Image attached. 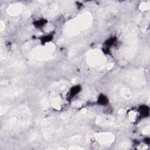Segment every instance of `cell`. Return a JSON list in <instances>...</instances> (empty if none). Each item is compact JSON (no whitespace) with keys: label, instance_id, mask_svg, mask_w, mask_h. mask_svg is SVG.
I'll list each match as a JSON object with an SVG mask.
<instances>
[{"label":"cell","instance_id":"obj_1","mask_svg":"<svg viewBox=\"0 0 150 150\" xmlns=\"http://www.w3.org/2000/svg\"><path fill=\"white\" fill-rule=\"evenodd\" d=\"M92 16L89 13L82 14L70 21L65 26L64 32L68 36H75L91 25Z\"/></svg>","mask_w":150,"mask_h":150},{"label":"cell","instance_id":"obj_2","mask_svg":"<svg viewBox=\"0 0 150 150\" xmlns=\"http://www.w3.org/2000/svg\"><path fill=\"white\" fill-rule=\"evenodd\" d=\"M55 50V46L53 44L38 46L34 48L31 52V56L36 59L42 61L51 57Z\"/></svg>","mask_w":150,"mask_h":150},{"label":"cell","instance_id":"obj_3","mask_svg":"<svg viewBox=\"0 0 150 150\" xmlns=\"http://www.w3.org/2000/svg\"><path fill=\"white\" fill-rule=\"evenodd\" d=\"M106 61L104 54L98 49L91 50L87 54V62L91 66H100L104 64Z\"/></svg>","mask_w":150,"mask_h":150},{"label":"cell","instance_id":"obj_4","mask_svg":"<svg viewBox=\"0 0 150 150\" xmlns=\"http://www.w3.org/2000/svg\"><path fill=\"white\" fill-rule=\"evenodd\" d=\"M97 142L102 145H108L114 141V135L110 132H102L96 133L94 135Z\"/></svg>","mask_w":150,"mask_h":150},{"label":"cell","instance_id":"obj_5","mask_svg":"<svg viewBox=\"0 0 150 150\" xmlns=\"http://www.w3.org/2000/svg\"><path fill=\"white\" fill-rule=\"evenodd\" d=\"M23 7L19 3H14L10 5L7 8V13L10 15H17L22 11Z\"/></svg>","mask_w":150,"mask_h":150},{"label":"cell","instance_id":"obj_6","mask_svg":"<svg viewBox=\"0 0 150 150\" xmlns=\"http://www.w3.org/2000/svg\"><path fill=\"white\" fill-rule=\"evenodd\" d=\"M113 120L112 117H102L98 118L97 123L99 125L102 126H109L113 124Z\"/></svg>","mask_w":150,"mask_h":150},{"label":"cell","instance_id":"obj_7","mask_svg":"<svg viewBox=\"0 0 150 150\" xmlns=\"http://www.w3.org/2000/svg\"><path fill=\"white\" fill-rule=\"evenodd\" d=\"M51 104L54 108H59L61 106V100L58 97L54 98L52 100Z\"/></svg>","mask_w":150,"mask_h":150},{"label":"cell","instance_id":"obj_8","mask_svg":"<svg viewBox=\"0 0 150 150\" xmlns=\"http://www.w3.org/2000/svg\"><path fill=\"white\" fill-rule=\"evenodd\" d=\"M131 93L130 91L129 90L127 89H123V90H122V91H121L122 96L125 98H128L130 97L131 96Z\"/></svg>","mask_w":150,"mask_h":150},{"label":"cell","instance_id":"obj_9","mask_svg":"<svg viewBox=\"0 0 150 150\" xmlns=\"http://www.w3.org/2000/svg\"><path fill=\"white\" fill-rule=\"evenodd\" d=\"M149 8H150V4L149 2H143L140 4V6H139V8H140L142 11L148 10Z\"/></svg>","mask_w":150,"mask_h":150},{"label":"cell","instance_id":"obj_10","mask_svg":"<svg viewBox=\"0 0 150 150\" xmlns=\"http://www.w3.org/2000/svg\"><path fill=\"white\" fill-rule=\"evenodd\" d=\"M136 114L135 113V112H131L129 114V117L130 118V120L131 121H134L136 119Z\"/></svg>","mask_w":150,"mask_h":150},{"label":"cell","instance_id":"obj_11","mask_svg":"<svg viewBox=\"0 0 150 150\" xmlns=\"http://www.w3.org/2000/svg\"><path fill=\"white\" fill-rule=\"evenodd\" d=\"M143 132L144 133V134H149V126H147V127L144 128V129L143 130Z\"/></svg>","mask_w":150,"mask_h":150},{"label":"cell","instance_id":"obj_12","mask_svg":"<svg viewBox=\"0 0 150 150\" xmlns=\"http://www.w3.org/2000/svg\"><path fill=\"white\" fill-rule=\"evenodd\" d=\"M5 28V24L1 21V24H0V29H1V31H3Z\"/></svg>","mask_w":150,"mask_h":150}]
</instances>
